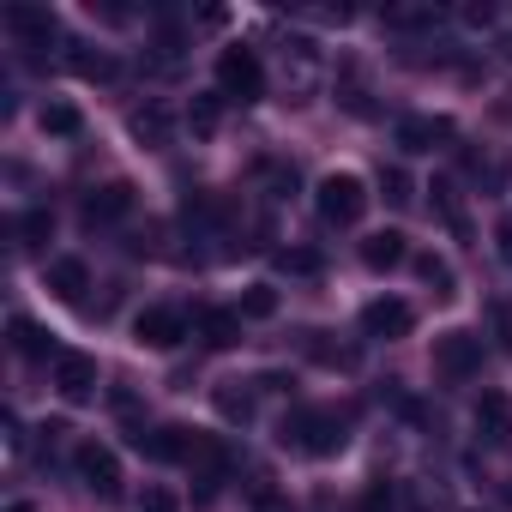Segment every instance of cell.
<instances>
[{
  "label": "cell",
  "mask_w": 512,
  "mask_h": 512,
  "mask_svg": "<svg viewBox=\"0 0 512 512\" xmlns=\"http://www.w3.org/2000/svg\"><path fill=\"white\" fill-rule=\"evenodd\" d=\"M127 133H133L145 151H169V145H175V115H169L163 103H139V109L127 115Z\"/></svg>",
  "instance_id": "obj_12"
},
{
  "label": "cell",
  "mask_w": 512,
  "mask_h": 512,
  "mask_svg": "<svg viewBox=\"0 0 512 512\" xmlns=\"http://www.w3.org/2000/svg\"><path fill=\"white\" fill-rule=\"evenodd\" d=\"M476 434H482V446H494V452L512 446V398H506V392H482V398H476Z\"/></svg>",
  "instance_id": "obj_11"
},
{
  "label": "cell",
  "mask_w": 512,
  "mask_h": 512,
  "mask_svg": "<svg viewBox=\"0 0 512 512\" xmlns=\"http://www.w3.org/2000/svg\"><path fill=\"white\" fill-rule=\"evenodd\" d=\"M133 446H139L145 458H157V464H187L193 434H187V428H139V434H133Z\"/></svg>",
  "instance_id": "obj_14"
},
{
  "label": "cell",
  "mask_w": 512,
  "mask_h": 512,
  "mask_svg": "<svg viewBox=\"0 0 512 512\" xmlns=\"http://www.w3.org/2000/svg\"><path fill=\"white\" fill-rule=\"evenodd\" d=\"M73 470H79V482H85L97 500H121V458H115L103 440H85V446L73 452Z\"/></svg>",
  "instance_id": "obj_5"
},
{
  "label": "cell",
  "mask_w": 512,
  "mask_h": 512,
  "mask_svg": "<svg viewBox=\"0 0 512 512\" xmlns=\"http://www.w3.org/2000/svg\"><path fill=\"white\" fill-rule=\"evenodd\" d=\"M49 290L61 296V302H85V290H91V266L85 260H73V253H67V260H49Z\"/></svg>",
  "instance_id": "obj_16"
},
{
  "label": "cell",
  "mask_w": 512,
  "mask_h": 512,
  "mask_svg": "<svg viewBox=\"0 0 512 512\" xmlns=\"http://www.w3.org/2000/svg\"><path fill=\"white\" fill-rule=\"evenodd\" d=\"M272 260H278V272H290V278H320V272H326V260H320L314 247H278Z\"/></svg>",
  "instance_id": "obj_20"
},
{
  "label": "cell",
  "mask_w": 512,
  "mask_h": 512,
  "mask_svg": "<svg viewBox=\"0 0 512 512\" xmlns=\"http://www.w3.org/2000/svg\"><path fill=\"white\" fill-rule=\"evenodd\" d=\"M13 344H19V356H49V350H55L37 320H13Z\"/></svg>",
  "instance_id": "obj_27"
},
{
  "label": "cell",
  "mask_w": 512,
  "mask_h": 512,
  "mask_svg": "<svg viewBox=\"0 0 512 512\" xmlns=\"http://www.w3.org/2000/svg\"><path fill=\"white\" fill-rule=\"evenodd\" d=\"M253 512H290V500L272 494V488H260V494H253Z\"/></svg>",
  "instance_id": "obj_34"
},
{
  "label": "cell",
  "mask_w": 512,
  "mask_h": 512,
  "mask_svg": "<svg viewBox=\"0 0 512 512\" xmlns=\"http://www.w3.org/2000/svg\"><path fill=\"white\" fill-rule=\"evenodd\" d=\"M133 338H139L145 350H175V344L187 338V314H181V308H145V314L133 320Z\"/></svg>",
  "instance_id": "obj_8"
},
{
  "label": "cell",
  "mask_w": 512,
  "mask_h": 512,
  "mask_svg": "<svg viewBox=\"0 0 512 512\" xmlns=\"http://www.w3.org/2000/svg\"><path fill=\"white\" fill-rule=\"evenodd\" d=\"M488 320H494V344L512 356V308L506 302H488Z\"/></svg>",
  "instance_id": "obj_32"
},
{
  "label": "cell",
  "mask_w": 512,
  "mask_h": 512,
  "mask_svg": "<svg viewBox=\"0 0 512 512\" xmlns=\"http://www.w3.org/2000/svg\"><path fill=\"white\" fill-rule=\"evenodd\" d=\"M434 205H440V217H446V229H452V235H470V223H464V211H458V199H452V187H446V181H434Z\"/></svg>",
  "instance_id": "obj_30"
},
{
  "label": "cell",
  "mask_w": 512,
  "mask_h": 512,
  "mask_svg": "<svg viewBox=\"0 0 512 512\" xmlns=\"http://www.w3.org/2000/svg\"><path fill=\"white\" fill-rule=\"evenodd\" d=\"M7 31H13L25 49H49V43L61 37V19H55L49 7H31V0H13V7H7Z\"/></svg>",
  "instance_id": "obj_6"
},
{
  "label": "cell",
  "mask_w": 512,
  "mask_h": 512,
  "mask_svg": "<svg viewBox=\"0 0 512 512\" xmlns=\"http://www.w3.org/2000/svg\"><path fill=\"white\" fill-rule=\"evenodd\" d=\"M314 205H320V223H326V229H350V223H362V211H368V187H362L356 175H326L320 193H314Z\"/></svg>",
  "instance_id": "obj_3"
},
{
  "label": "cell",
  "mask_w": 512,
  "mask_h": 512,
  "mask_svg": "<svg viewBox=\"0 0 512 512\" xmlns=\"http://www.w3.org/2000/svg\"><path fill=\"white\" fill-rule=\"evenodd\" d=\"M217 121H223V97H193V103H187V133H193V139H211Z\"/></svg>",
  "instance_id": "obj_21"
},
{
  "label": "cell",
  "mask_w": 512,
  "mask_h": 512,
  "mask_svg": "<svg viewBox=\"0 0 512 512\" xmlns=\"http://www.w3.org/2000/svg\"><path fill=\"white\" fill-rule=\"evenodd\" d=\"M7 512H37V506H31V500H13V506H7Z\"/></svg>",
  "instance_id": "obj_36"
},
{
  "label": "cell",
  "mask_w": 512,
  "mask_h": 512,
  "mask_svg": "<svg viewBox=\"0 0 512 512\" xmlns=\"http://www.w3.org/2000/svg\"><path fill=\"white\" fill-rule=\"evenodd\" d=\"M416 278H422L434 296H452V266L440 260V253H416Z\"/></svg>",
  "instance_id": "obj_23"
},
{
  "label": "cell",
  "mask_w": 512,
  "mask_h": 512,
  "mask_svg": "<svg viewBox=\"0 0 512 512\" xmlns=\"http://www.w3.org/2000/svg\"><path fill=\"white\" fill-rule=\"evenodd\" d=\"M55 392L67 404H91L97 398V362L91 356H55Z\"/></svg>",
  "instance_id": "obj_13"
},
{
  "label": "cell",
  "mask_w": 512,
  "mask_h": 512,
  "mask_svg": "<svg viewBox=\"0 0 512 512\" xmlns=\"http://www.w3.org/2000/svg\"><path fill=\"white\" fill-rule=\"evenodd\" d=\"M506 506H512V482H506Z\"/></svg>",
  "instance_id": "obj_37"
},
{
  "label": "cell",
  "mask_w": 512,
  "mask_h": 512,
  "mask_svg": "<svg viewBox=\"0 0 512 512\" xmlns=\"http://www.w3.org/2000/svg\"><path fill=\"white\" fill-rule=\"evenodd\" d=\"M127 211H133V181H103V187H91L85 205H79L85 229H103V223H115V217H127Z\"/></svg>",
  "instance_id": "obj_7"
},
{
  "label": "cell",
  "mask_w": 512,
  "mask_h": 512,
  "mask_svg": "<svg viewBox=\"0 0 512 512\" xmlns=\"http://www.w3.org/2000/svg\"><path fill=\"white\" fill-rule=\"evenodd\" d=\"M217 97L229 103H260L266 97V67L253 49H223L217 55Z\"/></svg>",
  "instance_id": "obj_2"
},
{
  "label": "cell",
  "mask_w": 512,
  "mask_h": 512,
  "mask_svg": "<svg viewBox=\"0 0 512 512\" xmlns=\"http://www.w3.org/2000/svg\"><path fill=\"white\" fill-rule=\"evenodd\" d=\"M49 235H55V211L49 205H37V211L19 217V247H43Z\"/></svg>",
  "instance_id": "obj_22"
},
{
  "label": "cell",
  "mask_w": 512,
  "mask_h": 512,
  "mask_svg": "<svg viewBox=\"0 0 512 512\" xmlns=\"http://www.w3.org/2000/svg\"><path fill=\"white\" fill-rule=\"evenodd\" d=\"M410 326H416V308L398 302V296H380V302L362 308V332L368 338H410Z\"/></svg>",
  "instance_id": "obj_10"
},
{
  "label": "cell",
  "mask_w": 512,
  "mask_h": 512,
  "mask_svg": "<svg viewBox=\"0 0 512 512\" xmlns=\"http://www.w3.org/2000/svg\"><path fill=\"white\" fill-rule=\"evenodd\" d=\"M199 338L211 350H235L241 344V308H205L199 314Z\"/></svg>",
  "instance_id": "obj_17"
},
{
  "label": "cell",
  "mask_w": 512,
  "mask_h": 512,
  "mask_svg": "<svg viewBox=\"0 0 512 512\" xmlns=\"http://www.w3.org/2000/svg\"><path fill=\"white\" fill-rule=\"evenodd\" d=\"M404 260H410V235L404 229H380V235L362 241V266L368 272H398Z\"/></svg>",
  "instance_id": "obj_15"
},
{
  "label": "cell",
  "mask_w": 512,
  "mask_h": 512,
  "mask_svg": "<svg viewBox=\"0 0 512 512\" xmlns=\"http://www.w3.org/2000/svg\"><path fill=\"white\" fill-rule=\"evenodd\" d=\"M278 440L308 452V458H338L350 446V410H290Z\"/></svg>",
  "instance_id": "obj_1"
},
{
  "label": "cell",
  "mask_w": 512,
  "mask_h": 512,
  "mask_svg": "<svg viewBox=\"0 0 512 512\" xmlns=\"http://www.w3.org/2000/svg\"><path fill=\"white\" fill-rule=\"evenodd\" d=\"M133 512H181V500H175V494H169V488H145V494H139V506H133Z\"/></svg>",
  "instance_id": "obj_33"
},
{
  "label": "cell",
  "mask_w": 512,
  "mask_h": 512,
  "mask_svg": "<svg viewBox=\"0 0 512 512\" xmlns=\"http://www.w3.org/2000/svg\"><path fill=\"white\" fill-rule=\"evenodd\" d=\"M392 31H434L440 25V7H434V0H422V7H386L380 13Z\"/></svg>",
  "instance_id": "obj_19"
},
{
  "label": "cell",
  "mask_w": 512,
  "mask_h": 512,
  "mask_svg": "<svg viewBox=\"0 0 512 512\" xmlns=\"http://www.w3.org/2000/svg\"><path fill=\"white\" fill-rule=\"evenodd\" d=\"M434 374H440L446 386L476 380V374H482V338H476V332H440V338H434Z\"/></svg>",
  "instance_id": "obj_4"
},
{
  "label": "cell",
  "mask_w": 512,
  "mask_h": 512,
  "mask_svg": "<svg viewBox=\"0 0 512 512\" xmlns=\"http://www.w3.org/2000/svg\"><path fill=\"white\" fill-rule=\"evenodd\" d=\"M272 314H278V290L272 284H253L241 296V320H272Z\"/></svg>",
  "instance_id": "obj_25"
},
{
  "label": "cell",
  "mask_w": 512,
  "mask_h": 512,
  "mask_svg": "<svg viewBox=\"0 0 512 512\" xmlns=\"http://www.w3.org/2000/svg\"><path fill=\"white\" fill-rule=\"evenodd\" d=\"M217 416L223 422H253V380L241 386V380H223L217 386Z\"/></svg>",
  "instance_id": "obj_18"
},
{
  "label": "cell",
  "mask_w": 512,
  "mask_h": 512,
  "mask_svg": "<svg viewBox=\"0 0 512 512\" xmlns=\"http://www.w3.org/2000/svg\"><path fill=\"white\" fill-rule=\"evenodd\" d=\"M308 356H314V362H326V368H356V350L326 344V332H308Z\"/></svg>",
  "instance_id": "obj_29"
},
{
  "label": "cell",
  "mask_w": 512,
  "mask_h": 512,
  "mask_svg": "<svg viewBox=\"0 0 512 512\" xmlns=\"http://www.w3.org/2000/svg\"><path fill=\"white\" fill-rule=\"evenodd\" d=\"M494 241H500V260L512 266V217H500V229H494Z\"/></svg>",
  "instance_id": "obj_35"
},
{
  "label": "cell",
  "mask_w": 512,
  "mask_h": 512,
  "mask_svg": "<svg viewBox=\"0 0 512 512\" xmlns=\"http://www.w3.org/2000/svg\"><path fill=\"white\" fill-rule=\"evenodd\" d=\"M67 67H73L79 79H115V61H109L103 49H73V55H67Z\"/></svg>",
  "instance_id": "obj_24"
},
{
  "label": "cell",
  "mask_w": 512,
  "mask_h": 512,
  "mask_svg": "<svg viewBox=\"0 0 512 512\" xmlns=\"http://www.w3.org/2000/svg\"><path fill=\"white\" fill-rule=\"evenodd\" d=\"M79 127H85V121H79V109H73V103H49V109H43V133H55V139H73Z\"/></svg>",
  "instance_id": "obj_26"
},
{
  "label": "cell",
  "mask_w": 512,
  "mask_h": 512,
  "mask_svg": "<svg viewBox=\"0 0 512 512\" xmlns=\"http://www.w3.org/2000/svg\"><path fill=\"white\" fill-rule=\"evenodd\" d=\"M452 133L458 127L446 115H404L392 139H398V151H440V145H452Z\"/></svg>",
  "instance_id": "obj_9"
},
{
  "label": "cell",
  "mask_w": 512,
  "mask_h": 512,
  "mask_svg": "<svg viewBox=\"0 0 512 512\" xmlns=\"http://www.w3.org/2000/svg\"><path fill=\"white\" fill-rule=\"evenodd\" d=\"M380 199H386V205H410V199H416V187H410V175H404L398 163L380 169Z\"/></svg>",
  "instance_id": "obj_28"
},
{
  "label": "cell",
  "mask_w": 512,
  "mask_h": 512,
  "mask_svg": "<svg viewBox=\"0 0 512 512\" xmlns=\"http://www.w3.org/2000/svg\"><path fill=\"white\" fill-rule=\"evenodd\" d=\"M356 512H398L392 482H368V494H362V506H356Z\"/></svg>",
  "instance_id": "obj_31"
}]
</instances>
